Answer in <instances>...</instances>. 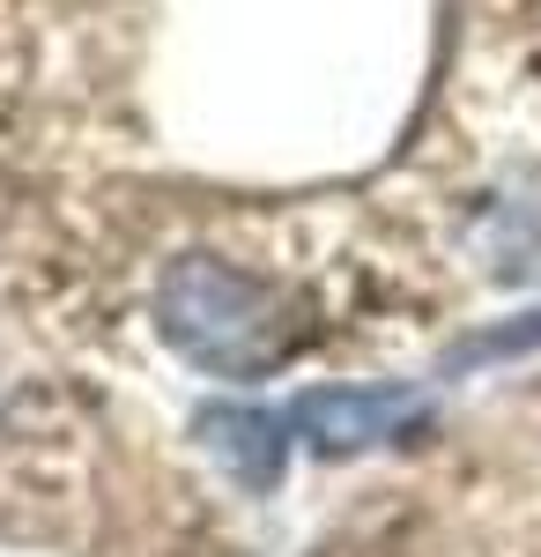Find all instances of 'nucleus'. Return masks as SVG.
Returning <instances> with one entry per match:
<instances>
[{
    "instance_id": "1",
    "label": "nucleus",
    "mask_w": 541,
    "mask_h": 557,
    "mask_svg": "<svg viewBox=\"0 0 541 557\" xmlns=\"http://www.w3.org/2000/svg\"><path fill=\"white\" fill-rule=\"evenodd\" d=\"M156 327L186 364H201L215 380H267L297 349V320L282 305V290L215 253H178L164 268Z\"/></svg>"
},
{
    "instance_id": "2",
    "label": "nucleus",
    "mask_w": 541,
    "mask_h": 557,
    "mask_svg": "<svg viewBox=\"0 0 541 557\" xmlns=\"http://www.w3.org/2000/svg\"><path fill=\"white\" fill-rule=\"evenodd\" d=\"M282 424L312 454L341 461V454H372L386 438L430 424V401H423V386H304L282 409Z\"/></svg>"
},
{
    "instance_id": "3",
    "label": "nucleus",
    "mask_w": 541,
    "mask_h": 557,
    "mask_svg": "<svg viewBox=\"0 0 541 557\" xmlns=\"http://www.w3.org/2000/svg\"><path fill=\"white\" fill-rule=\"evenodd\" d=\"M193 438L215 469L246 491H275L282 483V461H290V424L275 409H246V401H209L193 409Z\"/></svg>"
},
{
    "instance_id": "4",
    "label": "nucleus",
    "mask_w": 541,
    "mask_h": 557,
    "mask_svg": "<svg viewBox=\"0 0 541 557\" xmlns=\"http://www.w3.org/2000/svg\"><path fill=\"white\" fill-rule=\"evenodd\" d=\"M541 343V312H519V327H490V335H467L453 349V364H482V357H519Z\"/></svg>"
}]
</instances>
